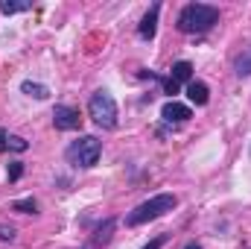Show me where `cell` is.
Masks as SVG:
<instances>
[{"label": "cell", "mask_w": 251, "mask_h": 249, "mask_svg": "<svg viewBox=\"0 0 251 249\" xmlns=\"http://www.w3.org/2000/svg\"><path fill=\"white\" fill-rule=\"evenodd\" d=\"M3 150H9V135L0 129V153H3Z\"/></svg>", "instance_id": "cell-19"}, {"label": "cell", "mask_w": 251, "mask_h": 249, "mask_svg": "<svg viewBox=\"0 0 251 249\" xmlns=\"http://www.w3.org/2000/svg\"><path fill=\"white\" fill-rule=\"evenodd\" d=\"M21 91H24V94H29V97H35V100H47V97H50V88H47V85H41V82H24V85H21Z\"/></svg>", "instance_id": "cell-10"}, {"label": "cell", "mask_w": 251, "mask_h": 249, "mask_svg": "<svg viewBox=\"0 0 251 249\" xmlns=\"http://www.w3.org/2000/svg\"><path fill=\"white\" fill-rule=\"evenodd\" d=\"M0 241H15V229L12 226H0Z\"/></svg>", "instance_id": "cell-16"}, {"label": "cell", "mask_w": 251, "mask_h": 249, "mask_svg": "<svg viewBox=\"0 0 251 249\" xmlns=\"http://www.w3.org/2000/svg\"><path fill=\"white\" fill-rule=\"evenodd\" d=\"M21 173H24V167H21V161H15V164L9 167V179L15 182V179H21Z\"/></svg>", "instance_id": "cell-15"}, {"label": "cell", "mask_w": 251, "mask_h": 249, "mask_svg": "<svg viewBox=\"0 0 251 249\" xmlns=\"http://www.w3.org/2000/svg\"><path fill=\"white\" fill-rule=\"evenodd\" d=\"M29 9V3H12V0H3L0 3V12L3 15H15V12H26Z\"/></svg>", "instance_id": "cell-12"}, {"label": "cell", "mask_w": 251, "mask_h": 249, "mask_svg": "<svg viewBox=\"0 0 251 249\" xmlns=\"http://www.w3.org/2000/svg\"><path fill=\"white\" fill-rule=\"evenodd\" d=\"M88 115L94 118V124L102 129H114L117 126V103L108 91H97L88 100Z\"/></svg>", "instance_id": "cell-3"}, {"label": "cell", "mask_w": 251, "mask_h": 249, "mask_svg": "<svg viewBox=\"0 0 251 249\" xmlns=\"http://www.w3.org/2000/svg\"><path fill=\"white\" fill-rule=\"evenodd\" d=\"M176 205H178V199H176L173 193H158V196H152V199L140 202V205L126 217V223H128V226H143V223H149V220L164 217V214H167V211H173Z\"/></svg>", "instance_id": "cell-2"}, {"label": "cell", "mask_w": 251, "mask_h": 249, "mask_svg": "<svg viewBox=\"0 0 251 249\" xmlns=\"http://www.w3.org/2000/svg\"><path fill=\"white\" fill-rule=\"evenodd\" d=\"M100 141L94 135H82L79 141H73L67 147V161L76 164V167H94L100 161Z\"/></svg>", "instance_id": "cell-4"}, {"label": "cell", "mask_w": 251, "mask_h": 249, "mask_svg": "<svg viewBox=\"0 0 251 249\" xmlns=\"http://www.w3.org/2000/svg\"><path fill=\"white\" fill-rule=\"evenodd\" d=\"M161 118H164L167 124H187L190 118H193V112H190V106H184V103L170 100V103L161 109Z\"/></svg>", "instance_id": "cell-6"}, {"label": "cell", "mask_w": 251, "mask_h": 249, "mask_svg": "<svg viewBox=\"0 0 251 249\" xmlns=\"http://www.w3.org/2000/svg\"><path fill=\"white\" fill-rule=\"evenodd\" d=\"M164 244H167V235H158L155 241H149V244H146V247H143V249H161V247H164Z\"/></svg>", "instance_id": "cell-17"}, {"label": "cell", "mask_w": 251, "mask_h": 249, "mask_svg": "<svg viewBox=\"0 0 251 249\" xmlns=\"http://www.w3.org/2000/svg\"><path fill=\"white\" fill-rule=\"evenodd\" d=\"M9 147H12V150H18V153H24L29 144H26L24 138H18V135H9Z\"/></svg>", "instance_id": "cell-14"}, {"label": "cell", "mask_w": 251, "mask_h": 249, "mask_svg": "<svg viewBox=\"0 0 251 249\" xmlns=\"http://www.w3.org/2000/svg\"><path fill=\"white\" fill-rule=\"evenodd\" d=\"M164 88H167V94H178V82H173V79H164Z\"/></svg>", "instance_id": "cell-18"}, {"label": "cell", "mask_w": 251, "mask_h": 249, "mask_svg": "<svg viewBox=\"0 0 251 249\" xmlns=\"http://www.w3.org/2000/svg\"><path fill=\"white\" fill-rule=\"evenodd\" d=\"M184 249H201V247H199V244H187Z\"/></svg>", "instance_id": "cell-20"}, {"label": "cell", "mask_w": 251, "mask_h": 249, "mask_svg": "<svg viewBox=\"0 0 251 249\" xmlns=\"http://www.w3.org/2000/svg\"><path fill=\"white\" fill-rule=\"evenodd\" d=\"M219 21V9L216 6H207V3H190L181 9V15H178V30L181 32H207L213 24Z\"/></svg>", "instance_id": "cell-1"}, {"label": "cell", "mask_w": 251, "mask_h": 249, "mask_svg": "<svg viewBox=\"0 0 251 249\" xmlns=\"http://www.w3.org/2000/svg\"><path fill=\"white\" fill-rule=\"evenodd\" d=\"M187 97H190V103H196V106H207V100H210V88H207L204 82L193 79V82H187Z\"/></svg>", "instance_id": "cell-8"}, {"label": "cell", "mask_w": 251, "mask_h": 249, "mask_svg": "<svg viewBox=\"0 0 251 249\" xmlns=\"http://www.w3.org/2000/svg\"><path fill=\"white\" fill-rule=\"evenodd\" d=\"M53 124H56V129L70 132V129H79L82 118H79V112L70 109V106H56V109H53Z\"/></svg>", "instance_id": "cell-5"}, {"label": "cell", "mask_w": 251, "mask_h": 249, "mask_svg": "<svg viewBox=\"0 0 251 249\" xmlns=\"http://www.w3.org/2000/svg\"><path fill=\"white\" fill-rule=\"evenodd\" d=\"M158 12H161V6L155 3V6L143 15V21H140V27H137L140 38H155V30H158Z\"/></svg>", "instance_id": "cell-7"}, {"label": "cell", "mask_w": 251, "mask_h": 249, "mask_svg": "<svg viewBox=\"0 0 251 249\" xmlns=\"http://www.w3.org/2000/svg\"><path fill=\"white\" fill-rule=\"evenodd\" d=\"M234 70H237L240 76H251V47H249V50H243V53L237 56V62H234Z\"/></svg>", "instance_id": "cell-11"}, {"label": "cell", "mask_w": 251, "mask_h": 249, "mask_svg": "<svg viewBox=\"0 0 251 249\" xmlns=\"http://www.w3.org/2000/svg\"><path fill=\"white\" fill-rule=\"evenodd\" d=\"M12 208H15V211H21V214H35V208H38V205H35V199H18Z\"/></svg>", "instance_id": "cell-13"}, {"label": "cell", "mask_w": 251, "mask_h": 249, "mask_svg": "<svg viewBox=\"0 0 251 249\" xmlns=\"http://www.w3.org/2000/svg\"><path fill=\"white\" fill-rule=\"evenodd\" d=\"M173 82H193V64L190 62H176L173 64V76H170Z\"/></svg>", "instance_id": "cell-9"}]
</instances>
